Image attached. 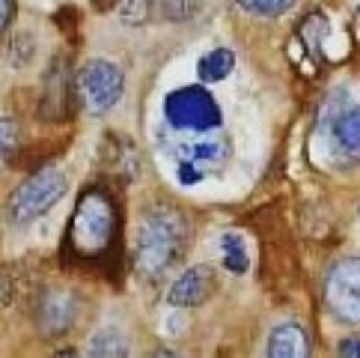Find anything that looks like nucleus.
I'll list each match as a JSON object with an SVG mask.
<instances>
[{
  "label": "nucleus",
  "instance_id": "8",
  "mask_svg": "<svg viewBox=\"0 0 360 358\" xmlns=\"http://www.w3.org/2000/svg\"><path fill=\"white\" fill-rule=\"evenodd\" d=\"M325 302L342 323H360V257H345L328 272Z\"/></svg>",
  "mask_w": 360,
  "mask_h": 358
},
{
  "label": "nucleus",
  "instance_id": "13",
  "mask_svg": "<svg viewBox=\"0 0 360 358\" xmlns=\"http://www.w3.org/2000/svg\"><path fill=\"white\" fill-rule=\"evenodd\" d=\"M221 251H224V268L233 275H244L248 272V245H244L241 233H236V230H226V233L221 236Z\"/></svg>",
  "mask_w": 360,
  "mask_h": 358
},
{
  "label": "nucleus",
  "instance_id": "4",
  "mask_svg": "<svg viewBox=\"0 0 360 358\" xmlns=\"http://www.w3.org/2000/svg\"><path fill=\"white\" fill-rule=\"evenodd\" d=\"M66 173L57 168H45L39 173H33L27 183H21L15 188V195L9 197V215L15 224H30L48 209H54L66 195Z\"/></svg>",
  "mask_w": 360,
  "mask_h": 358
},
{
  "label": "nucleus",
  "instance_id": "6",
  "mask_svg": "<svg viewBox=\"0 0 360 358\" xmlns=\"http://www.w3.org/2000/svg\"><path fill=\"white\" fill-rule=\"evenodd\" d=\"M164 152L176 164H194L197 171L212 173L221 171L229 159V140L217 132H176L173 137L164 140Z\"/></svg>",
  "mask_w": 360,
  "mask_h": 358
},
{
  "label": "nucleus",
  "instance_id": "17",
  "mask_svg": "<svg viewBox=\"0 0 360 358\" xmlns=\"http://www.w3.org/2000/svg\"><path fill=\"white\" fill-rule=\"evenodd\" d=\"M202 176H205V173L197 171L194 164H176V179H179L182 185H197Z\"/></svg>",
  "mask_w": 360,
  "mask_h": 358
},
{
  "label": "nucleus",
  "instance_id": "10",
  "mask_svg": "<svg viewBox=\"0 0 360 358\" xmlns=\"http://www.w3.org/2000/svg\"><path fill=\"white\" fill-rule=\"evenodd\" d=\"M268 358H313V343L307 328L298 323H283L268 335Z\"/></svg>",
  "mask_w": 360,
  "mask_h": 358
},
{
  "label": "nucleus",
  "instance_id": "2",
  "mask_svg": "<svg viewBox=\"0 0 360 358\" xmlns=\"http://www.w3.org/2000/svg\"><path fill=\"white\" fill-rule=\"evenodd\" d=\"M113 227H117V215H113V203L105 191H86L78 200L72 215V245L84 257L101 254L110 239H113Z\"/></svg>",
  "mask_w": 360,
  "mask_h": 358
},
{
  "label": "nucleus",
  "instance_id": "1",
  "mask_svg": "<svg viewBox=\"0 0 360 358\" xmlns=\"http://www.w3.org/2000/svg\"><path fill=\"white\" fill-rule=\"evenodd\" d=\"M188 221L170 206L149 209L137 224L134 236V266L140 275L155 278L176 260L179 248L185 245Z\"/></svg>",
  "mask_w": 360,
  "mask_h": 358
},
{
  "label": "nucleus",
  "instance_id": "12",
  "mask_svg": "<svg viewBox=\"0 0 360 358\" xmlns=\"http://www.w3.org/2000/svg\"><path fill=\"white\" fill-rule=\"evenodd\" d=\"M236 69V54L229 48H214L209 51L202 60H200V66H197V75H200V81L202 84H217V81H224L229 78V72Z\"/></svg>",
  "mask_w": 360,
  "mask_h": 358
},
{
  "label": "nucleus",
  "instance_id": "20",
  "mask_svg": "<svg viewBox=\"0 0 360 358\" xmlns=\"http://www.w3.org/2000/svg\"><path fill=\"white\" fill-rule=\"evenodd\" d=\"M354 350H357V340H342L340 343V358H354Z\"/></svg>",
  "mask_w": 360,
  "mask_h": 358
},
{
  "label": "nucleus",
  "instance_id": "23",
  "mask_svg": "<svg viewBox=\"0 0 360 358\" xmlns=\"http://www.w3.org/2000/svg\"><path fill=\"white\" fill-rule=\"evenodd\" d=\"M354 358H360V340H357V350H354Z\"/></svg>",
  "mask_w": 360,
  "mask_h": 358
},
{
  "label": "nucleus",
  "instance_id": "22",
  "mask_svg": "<svg viewBox=\"0 0 360 358\" xmlns=\"http://www.w3.org/2000/svg\"><path fill=\"white\" fill-rule=\"evenodd\" d=\"M54 358H78V355H75V350H60Z\"/></svg>",
  "mask_w": 360,
  "mask_h": 358
},
{
  "label": "nucleus",
  "instance_id": "16",
  "mask_svg": "<svg viewBox=\"0 0 360 358\" xmlns=\"http://www.w3.org/2000/svg\"><path fill=\"white\" fill-rule=\"evenodd\" d=\"M15 140H18V129H15V123L6 120V117H0V159H6L12 147H15Z\"/></svg>",
  "mask_w": 360,
  "mask_h": 358
},
{
  "label": "nucleus",
  "instance_id": "9",
  "mask_svg": "<svg viewBox=\"0 0 360 358\" xmlns=\"http://www.w3.org/2000/svg\"><path fill=\"white\" fill-rule=\"evenodd\" d=\"M214 287H217V278H214V268L209 263L191 266L170 284L167 302H170L173 308H200L202 302L212 299Z\"/></svg>",
  "mask_w": 360,
  "mask_h": 358
},
{
  "label": "nucleus",
  "instance_id": "3",
  "mask_svg": "<svg viewBox=\"0 0 360 358\" xmlns=\"http://www.w3.org/2000/svg\"><path fill=\"white\" fill-rule=\"evenodd\" d=\"M164 117L173 132L221 129V105L205 87H179L164 99Z\"/></svg>",
  "mask_w": 360,
  "mask_h": 358
},
{
  "label": "nucleus",
  "instance_id": "14",
  "mask_svg": "<svg viewBox=\"0 0 360 358\" xmlns=\"http://www.w3.org/2000/svg\"><path fill=\"white\" fill-rule=\"evenodd\" d=\"M117 12L125 24H143L152 12V0H117Z\"/></svg>",
  "mask_w": 360,
  "mask_h": 358
},
{
  "label": "nucleus",
  "instance_id": "7",
  "mask_svg": "<svg viewBox=\"0 0 360 358\" xmlns=\"http://www.w3.org/2000/svg\"><path fill=\"white\" fill-rule=\"evenodd\" d=\"M321 137L337 161H360V105L333 99L321 113Z\"/></svg>",
  "mask_w": 360,
  "mask_h": 358
},
{
  "label": "nucleus",
  "instance_id": "21",
  "mask_svg": "<svg viewBox=\"0 0 360 358\" xmlns=\"http://www.w3.org/2000/svg\"><path fill=\"white\" fill-rule=\"evenodd\" d=\"M149 358H179L176 352H167V350H158V352H152Z\"/></svg>",
  "mask_w": 360,
  "mask_h": 358
},
{
  "label": "nucleus",
  "instance_id": "5",
  "mask_svg": "<svg viewBox=\"0 0 360 358\" xmlns=\"http://www.w3.org/2000/svg\"><path fill=\"white\" fill-rule=\"evenodd\" d=\"M122 90H125V75L110 60H89L78 72V78H75V93H78L81 108L93 113V117H101V113H108L117 105L122 99Z\"/></svg>",
  "mask_w": 360,
  "mask_h": 358
},
{
  "label": "nucleus",
  "instance_id": "15",
  "mask_svg": "<svg viewBox=\"0 0 360 358\" xmlns=\"http://www.w3.org/2000/svg\"><path fill=\"white\" fill-rule=\"evenodd\" d=\"M236 4L253 12V16H283L286 9L295 6V0H236Z\"/></svg>",
  "mask_w": 360,
  "mask_h": 358
},
{
  "label": "nucleus",
  "instance_id": "18",
  "mask_svg": "<svg viewBox=\"0 0 360 358\" xmlns=\"http://www.w3.org/2000/svg\"><path fill=\"white\" fill-rule=\"evenodd\" d=\"M194 9H197V4H191V6H188L185 0H167V4H164V12H167L170 18H188Z\"/></svg>",
  "mask_w": 360,
  "mask_h": 358
},
{
  "label": "nucleus",
  "instance_id": "19",
  "mask_svg": "<svg viewBox=\"0 0 360 358\" xmlns=\"http://www.w3.org/2000/svg\"><path fill=\"white\" fill-rule=\"evenodd\" d=\"M12 0H0V36H4V30H6V24H9V18H12Z\"/></svg>",
  "mask_w": 360,
  "mask_h": 358
},
{
  "label": "nucleus",
  "instance_id": "11",
  "mask_svg": "<svg viewBox=\"0 0 360 358\" xmlns=\"http://www.w3.org/2000/svg\"><path fill=\"white\" fill-rule=\"evenodd\" d=\"M86 358H128V340L120 328H98L86 343Z\"/></svg>",
  "mask_w": 360,
  "mask_h": 358
}]
</instances>
